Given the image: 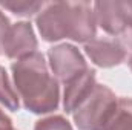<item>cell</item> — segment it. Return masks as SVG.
I'll return each mask as SVG.
<instances>
[{
  "instance_id": "7a4b0ae2",
  "label": "cell",
  "mask_w": 132,
  "mask_h": 130,
  "mask_svg": "<svg viewBox=\"0 0 132 130\" xmlns=\"http://www.w3.org/2000/svg\"><path fill=\"white\" fill-rule=\"evenodd\" d=\"M37 29L45 41L69 38L77 43H88L95 38L97 23L94 8L88 2H52L45 3L38 12Z\"/></svg>"
},
{
  "instance_id": "9a60e30c",
  "label": "cell",
  "mask_w": 132,
  "mask_h": 130,
  "mask_svg": "<svg viewBox=\"0 0 132 130\" xmlns=\"http://www.w3.org/2000/svg\"><path fill=\"white\" fill-rule=\"evenodd\" d=\"M0 130H14L11 118L0 109Z\"/></svg>"
},
{
  "instance_id": "8992f818",
  "label": "cell",
  "mask_w": 132,
  "mask_h": 130,
  "mask_svg": "<svg viewBox=\"0 0 132 130\" xmlns=\"http://www.w3.org/2000/svg\"><path fill=\"white\" fill-rule=\"evenodd\" d=\"M37 49L38 41L29 22H19L11 25L2 41V54L15 61L37 52Z\"/></svg>"
},
{
  "instance_id": "5bb4252c",
  "label": "cell",
  "mask_w": 132,
  "mask_h": 130,
  "mask_svg": "<svg viewBox=\"0 0 132 130\" xmlns=\"http://www.w3.org/2000/svg\"><path fill=\"white\" fill-rule=\"evenodd\" d=\"M9 28H11V23H9L8 17L0 11V52H2V41H3V37H5V34L8 32Z\"/></svg>"
},
{
  "instance_id": "8fae6325",
  "label": "cell",
  "mask_w": 132,
  "mask_h": 130,
  "mask_svg": "<svg viewBox=\"0 0 132 130\" xmlns=\"http://www.w3.org/2000/svg\"><path fill=\"white\" fill-rule=\"evenodd\" d=\"M0 6L11 11L19 17H32L34 14L40 12L45 6L43 2H31V0H6L0 2Z\"/></svg>"
},
{
  "instance_id": "9c48e42d",
  "label": "cell",
  "mask_w": 132,
  "mask_h": 130,
  "mask_svg": "<svg viewBox=\"0 0 132 130\" xmlns=\"http://www.w3.org/2000/svg\"><path fill=\"white\" fill-rule=\"evenodd\" d=\"M103 130H132V98H118V106Z\"/></svg>"
},
{
  "instance_id": "52a82bcc",
  "label": "cell",
  "mask_w": 132,
  "mask_h": 130,
  "mask_svg": "<svg viewBox=\"0 0 132 130\" xmlns=\"http://www.w3.org/2000/svg\"><path fill=\"white\" fill-rule=\"evenodd\" d=\"M85 52L94 64L103 69L121 64L128 57L121 40L111 37L92 38L85 44Z\"/></svg>"
},
{
  "instance_id": "7c38bea8",
  "label": "cell",
  "mask_w": 132,
  "mask_h": 130,
  "mask_svg": "<svg viewBox=\"0 0 132 130\" xmlns=\"http://www.w3.org/2000/svg\"><path fill=\"white\" fill-rule=\"evenodd\" d=\"M34 130H74L71 123L62 115H51L35 123Z\"/></svg>"
},
{
  "instance_id": "3957f363",
  "label": "cell",
  "mask_w": 132,
  "mask_h": 130,
  "mask_svg": "<svg viewBox=\"0 0 132 130\" xmlns=\"http://www.w3.org/2000/svg\"><path fill=\"white\" fill-rule=\"evenodd\" d=\"M118 106V98L104 84H95L91 94L72 112L78 130H103Z\"/></svg>"
},
{
  "instance_id": "6da1fadb",
  "label": "cell",
  "mask_w": 132,
  "mask_h": 130,
  "mask_svg": "<svg viewBox=\"0 0 132 130\" xmlns=\"http://www.w3.org/2000/svg\"><path fill=\"white\" fill-rule=\"evenodd\" d=\"M14 89L23 107L35 115L59 109L60 84L49 72L43 54L38 51L11 64Z\"/></svg>"
},
{
  "instance_id": "ba28073f",
  "label": "cell",
  "mask_w": 132,
  "mask_h": 130,
  "mask_svg": "<svg viewBox=\"0 0 132 130\" xmlns=\"http://www.w3.org/2000/svg\"><path fill=\"white\" fill-rule=\"evenodd\" d=\"M95 84V70L89 67L83 77H80L72 84L66 86L63 92V109L66 113H72L78 107V104L91 94Z\"/></svg>"
},
{
  "instance_id": "4fadbf2b",
  "label": "cell",
  "mask_w": 132,
  "mask_h": 130,
  "mask_svg": "<svg viewBox=\"0 0 132 130\" xmlns=\"http://www.w3.org/2000/svg\"><path fill=\"white\" fill-rule=\"evenodd\" d=\"M121 43L128 52V64L132 70V29H128L121 34Z\"/></svg>"
},
{
  "instance_id": "30bf717a",
  "label": "cell",
  "mask_w": 132,
  "mask_h": 130,
  "mask_svg": "<svg viewBox=\"0 0 132 130\" xmlns=\"http://www.w3.org/2000/svg\"><path fill=\"white\" fill-rule=\"evenodd\" d=\"M12 86L14 84L11 83L6 69L0 66V104H3L8 110L17 112L20 109V98Z\"/></svg>"
},
{
  "instance_id": "5b68a950",
  "label": "cell",
  "mask_w": 132,
  "mask_h": 130,
  "mask_svg": "<svg viewBox=\"0 0 132 130\" xmlns=\"http://www.w3.org/2000/svg\"><path fill=\"white\" fill-rule=\"evenodd\" d=\"M95 23L109 35H121L132 29V2H95Z\"/></svg>"
},
{
  "instance_id": "277c9868",
  "label": "cell",
  "mask_w": 132,
  "mask_h": 130,
  "mask_svg": "<svg viewBox=\"0 0 132 130\" xmlns=\"http://www.w3.org/2000/svg\"><path fill=\"white\" fill-rule=\"evenodd\" d=\"M48 58L54 78L65 87L83 77L89 69L85 57L74 44L62 43L52 46L48 51Z\"/></svg>"
}]
</instances>
